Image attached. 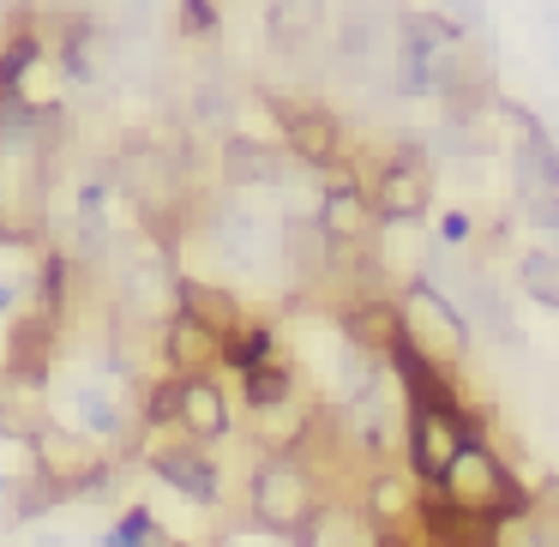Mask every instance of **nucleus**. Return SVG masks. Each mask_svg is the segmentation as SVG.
Segmentation results:
<instances>
[{
	"label": "nucleus",
	"mask_w": 559,
	"mask_h": 547,
	"mask_svg": "<svg viewBox=\"0 0 559 547\" xmlns=\"http://www.w3.org/2000/svg\"><path fill=\"white\" fill-rule=\"evenodd\" d=\"M325 499H331V481L295 451H259L253 469H247V518L265 535L295 542Z\"/></svg>",
	"instance_id": "nucleus-1"
},
{
	"label": "nucleus",
	"mask_w": 559,
	"mask_h": 547,
	"mask_svg": "<svg viewBox=\"0 0 559 547\" xmlns=\"http://www.w3.org/2000/svg\"><path fill=\"white\" fill-rule=\"evenodd\" d=\"M121 475V451L85 439L79 427L43 421L37 439H31V481H43L61 506H79V499H103Z\"/></svg>",
	"instance_id": "nucleus-2"
},
{
	"label": "nucleus",
	"mask_w": 559,
	"mask_h": 547,
	"mask_svg": "<svg viewBox=\"0 0 559 547\" xmlns=\"http://www.w3.org/2000/svg\"><path fill=\"white\" fill-rule=\"evenodd\" d=\"M439 494H445L451 506H463L469 518L499 523V530L535 511V487H523V475L511 469V463L499 457L487 439H475V445L451 463V475L439 481Z\"/></svg>",
	"instance_id": "nucleus-3"
},
{
	"label": "nucleus",
	"mask_w": 559,
	"mask_h": 547,
	"mask_svg": "<svg viewBox=\"0 0 559 547\" xmlns=\"http://www.w3.org/2000/svg\"><path fill=\"white\" fill-rule=\"evenodd\" d=\"M433 157H427L421 139H397L385 157H373L367 169V199H373L379 223L403 229V223H421L433 211Z\"/></svg>",
	"instance_id": "nucleus-4"
},
{
	"label": "nucleus",
	"mask_w": 559,
	"mask_h": 547,
	"mask_svg": "<svg viewBox=\"0 0 559 547\" xmlns=\"http://www.w3.org/2000/svg\"><path fill=\"white\" fill-rule=\"evenodd\" d=\"M265 109H271V121H277V139H283L295 169L343 175V163H349V133H343L337 109H325V103H313V97H277V91H265Z\"/></svg>",
	"instance_id": "nucleus-5"
},
{
	"label": "nucleus",
	"mask_w": 559,
	"mask_h": 547,
	"mask_svg": "<svg viewBox=\"0 0 559 547\" xmlns=\"http://www.w3.org/2000/svg\"><path fill=\"white\" fill-rule=\"evenodd\" d=\"M397 301H403V325H409V349H421L433 367L457 373V367L469 361V343H475L469 337V313L427 277H409L397 289Z\"/></svg>",
	"instance_id": "nucleus-6"
},
{
	"label": "nucleus",
	"mask_w": 559,
	"mask_h": 547,
	"mask_svg": "<svg viewBox=\"0 0 559 547\" xmlns=\"http://www.w3.org/2000/svg\"><path fill=\"white\" fill-rule=\"evenodd\" d=\"M331 319L343 331V349H355L361 361L373 367H391L409 343V325H403V301L391 289H373V295H343L331 301Z\"/></svg>",
	"instance_id": "nucleus-7"
},
{
	"label": "nucleus",
	"mask_w": 559,
	"mask_h": 547,
	"mask_svg": "<svg viewBox=\"0 0 559 547\" xmlns=\"http://www.w3.org/2000/svg\"><path fill=\"white\" fill-rule=\"evenodd\" d=\"M475 439H487L481 427L457 421L451 409H433V403H409V421H403V457H409V475L421 487H439L451 475V463L463 457V451L475 445Z\"/></svg>",
	"instance_id": "nucleus-8"
},
{
	"label": "nucleus",
	"mask_w": 559,
	"mask_h": 547,
	"mask_svg": "<svg viewBox=\"0 0 559 547\" xmlns=\"http://www.w3.org/2000/svg\"><path fill=\"white\" fill-rule=\"evenodd\" d=\"M55 355H61V319L37 313V307L13 313V319H7V343H0V385L49 391Z\"/></svg>",
	"instance_id": "nucleus-9"
},
{
	"label": "nucleus",
	"mask_w": 559,
	"mask_h": 547,
	"mask_svg": "<svg viewBox=\"0 0 559 547\" xmlns=\"http://www.w3.org/2000/svg\"><path fill=\"white\" fill-rule=\"evenodd\" d=\"M145 469L157 475L163 487L187 499V506H223V463L211 445H193V439H157L145 445Z\"/></svg>",
	"instance_id": "nucleus-10"
},
{
	"label": "nucleus",
	"mask_w": 559,
	"mask_h": 547,
	"mask_svg": "<svg viewBox=\"0 0 559 547\" xmlns=\"http://www.w3.org/2000/svg\"><path fill=\"white\" fill-rule=\"evenodd\" d=\"M319 229H325V241L337 247V253H355V247H373L379 235H385V223H379L373 199H367V181H355V175H337V181L319 193Z\"/></svg>",
	"instance_id": "nucleus-11"
},
{
	"label": "nucleus",
	"mask_w": 559,
	"mask_h": 547,
	"mask_svg": "<svg viewBox=\"0 0 559 547\" xmlns=\"http://www.w3.org/2000/svg\"><path fill=\"white\" fill-rule=\"evenodd\" d=\"M67 403H73V427H79V433L97 439V445H109V451H121L127 439L139 433V409L115 397L109 379H73V385H67Z\"/></svg>",
	"instance_id": "nucleus-12"
},
{
	"label": "nucleus",
	"mask_w": 559,
	"mask_h": 547,
	"mask_svg": "<svg viewBox=\"0 0 559 547\" xmlns=\"http://www.w3.org/2000/svg\"><path fill=\"white\" fill-rule=\"evenodd\" d=\"M355 499L367 506V518H373L379 535H415V523H421V481H415L409 469L379 463V469H367V481Z\"/></svg>",
	"instance_id": "nucleus-13"
},
{
	"label": "nucleus",
	"mask_w": 559,
	"mask_h": 547,
	"mask_svg": "<svg viewBox=\"0 0 559 547\" xmlns=\"http://www.w3.org/2000/svg\"><path fill=\"white\" fill-rule=\"evenodd\" d=\"M157 355H163V373H175V379L217 373L223 367V337L211 325H199L193 313L175 307V313L163 319V331H157Z\"/></svg>",
	"instance_id": "nucleus-14"
},
{
	"label": "nucleus",
	"mask_w": 559,
	"mask_h": 547,
	"mask_svg": "<svg viewBox=\"0 0 559 547\" xmlns=\"http://www.w3.org/2000/svg\"><path fill=\"white\" fill-rule=\"evenodd\" d=\"M175 433L193 439V445H217L235 433V403L223 391L217 373H193L181 379V415H175Z\"/></svg>",
	"instance_id": "nucleus-15"
},
{
	"label": "nucleus",
	"mask_w": 559,
	"mask_h": 547,
	"mask_svg": "<svg viewBox=\"0 0 559 547\" xmlns=\"http://www.w3.org/2000/svg\"><path fill=\"white\" fill-rule=\"evenodd\" d=\"M217 175L223 187H283L289 181V151L265 145L253 133H229L217 145Z\"/></svg>",
	"instance_id": "nucleus-16"
},
{
	"label": "nucleus",
	"mask_w": 559,
	"mask_h": 547,
	"mask_svg": "<svg viewBox=\"0 0 559 547\" xmlns=\"http://www.w3.org/2000/svg\"><path fill=\"white\" fill-rule=\"evenodd\" d=\"M379 542L385 535L373 530V518H367V506L355 494H331L313 511V523L295 535V547H379Z\"/></svg>",
	"instance_id": "nucleus-17"
},
{
	"label": "nucleus",
	"mask_w": 559,
	"mask_h": 547,
	"mask_svg": "<svg viewBox=\"0 0 559 547\" xmlns=\"http://www.w3.org/2000/svg\"><path fill=\"white\" fill-rule=\"evenodd\" d=\"M175 307L181 313H193L199 325H211L217 337H229V331H241L247 319V301L235 289H223V283H205V277H175Z\"/></svg>",
	"instance_id": "nucleus-18"
},
{
	"label": "nucleus",
	"mask_w": 559,
	"mask_h": 547,
	"mask_svg": "<svg viewBox=\"0 0 559 547\" xmlns=\"http://www.w3.org/2000/svg\"><path fill=\"white\" fill-rule=\"evenodd\" d=\"M331 25V0H271L265 7V37L277 55L307 49L313 37H325Z\"/></svg>",
	"instance_id": "nucleus-19"
},
{
	"label": "nucleus",
	"mask_w": 559,
	"mask_h": 547,
	"mask_svg": "<svg viewBox=\"0 0 559 547\" xmlns=\"http://www.w3.org/2000/svg\"><path fill=\"white\" fill-rule=\"evenodd\" d=\"M43 49H49V37L31 25V13H13V25L0 37V103L25 97V79H31V67L43 61Z\"/></svg>",
	"instance_id": "nucleus-20"
},
{
	"label": "nucleus",
	"mask_w": 559,
	"mask_h": 547,
	"mask_svg": "<svg viewBox=\"0 0 559 547\" xmlns=\"http://www.w3.org/2000/svg\"><path fill=\"white\" fill-rule=\"evenodd\" d=\"M301 397V373H295V361L289 355H277V361H265V367H253V373H241V409L253 415H277V409H289V403Z\"/></svg>",
	"instance_id": "nucleus-21"
},
{
	"label": "nucleus",
	"mask_w": 559,
	"mask_h": 547,
	"mask_svg": "<svg viewBox=\"0 0 559 547\" xmlns=\"http://www.w3.org/2000/svg\"><path fill=\"white\" fill-rule=\"evenodd\" d=\"M31 307L67 325V313H73V253H43L37 259V277H31Z\"/></svg>",
	"instance_id": "nucleus-22"
},
{
	"label": "nucleus",
	"mask_w": 559,
	"mask_h": 547,
	"mask_svg": "<svg viewBox=\"0 0 559 547\" xmlns=\"http://www.w3.org/2000/svg\"><path fill=\"white\" fill-rule=\"evenodd\" d=\"M277 331H271L265 325V319H247V325L241 331H229V337H223V373H235V379H241V373H253V367H265V361H277Z\"/></svg>",
	"instance_id": "nucleus-23"
},
{
	"label": "nucleus",
	"mask_w": 559,
	"mask_h": 547,
	"mask_svg": "<svg viewBox=\"0 0 559 547\" xmlns=\"http://www.w3.org/2000/svg\"><path fill=\"white\" fill-rule=\"evenodd\" d=\"M139 433H163V427H175V415H181V379L175 373H157L139 385Z\"/></svg>",
	"instance_id": "nucleus-24"
},
{
	"label": "nucleus",
	"mask_w": 559,
	"mask_h": 547,
	"mask_svg": "<svg viewBox=\"0 0 559 547\" xmlns=\"http://www.w3.org/2000/svg\"><path fill=\"white\" fill-rule=\"evenodd\" d=\"M373 49H379V19L373 13H361V7H343V19H337V55L343 61H373Z\"/></svg>",
	"instance_id": "nucleus-25"
},
{
	"label": "nucleus",
	"mask_w": 559,
	"mask_h": 547,
	"mask_svg": "<svg viewBox=\"0 0 559 547\" xmlns=\"http://www.w3.org/2000/svg\"><path fill=\"white\" fill-rule=\"evenodd\" d=\"M157 530H163V523H157V511H151V506H127L121 518H115L109 530H103V542H97V547H145Z\"/></svg>",
	"instance_id": "nucleus-26"
},
{
	"label": "nucleus",
	"mask_w": 559,
	"mask_h": 547,
	"mask_svg": "<svg viewBox=\"0 0 559 547\" xmlns=\"http://www.w3.org/2000/svg\"><path fill=\"white\" fill-rule=\"evenodd\" d=\"M175 19H181V37H193V43H211L223 31L217 0H181V7H175Z\"/></svg>",
	"instance_id": "nucleus-27"
},
{
	"label": "nucleus",
	"mask_w": 559,
	"mask_h": 547,
	"mask_svg": "<svg viewBox=\"0 0 559 547\" xmlns=\"http://www.w3.org/2000/svg\"><path fill=\"white\" fill-rule=\"evenodd\" d=\"M475 241V217L469 211H445V217H439V247H469Z\"/></svg>",
	"instance_id": "nucleus-28"
},
{
	"label": "nucleus",
	"mask_w": 559,
	"mask_h": 547,
	"mask_svg": "<svg viewBox=\"0 0 559 547\" xmlns=\"http://www.w3.org/2000/svg\"><path fill=\"white\" fill-rule=\"evenodd\" d=\"M439 7H445V19H451V25L463 31V37H475V31L487 25V13H481V0H439Z\"/></svg>",
	"instance_id": "nucleus-29"
},
{
	"label": "nucleus",
	"mask_w": 559,
	"mask_h": 547,
	"mask_svg": "<svg viewBox=\"0 0 559 547\" xmlns=\"http://www.w3.org/2000/svg\"><path fill=\"white\" fill-rule=\"evenodd\" d=\"M19 295H25L19 283H7V277H0V319H13V313H19Z\"/></svg>",
	"instance_id": "nucleus-30"
},
{
	"label": "nucleus",
	"mask_w": 559,
	"mask_h": 547,
	"mask_svg": "<svg viewBox=\"0 0 559 547\" xmlns=\"http://www.w3.org/2000/svg\"><path fill=\"white\" fill-rule=\"evenodd\" d=\"M31 547H73V542H67V530H49V523H43V530L31 535Z\"/></svg>",
	"instance_id": "nucleus-31"
},
{
	"label": "nucleus",
	"mask_w": 559,
	"mask_h": 547,
	"mask_svg": "<svg viewBox=\"0 0 559 547\" xmlns=\"http://www.w3.org/2000/svg\"><path fill=\"white\" fill-rule=\"evenodd\" d=\"M145 547H193V542H181V535H169V530H157V535H151V542Z\"/></svg>",
	"instance_id": "nucleus-32"
}]
</instances>
